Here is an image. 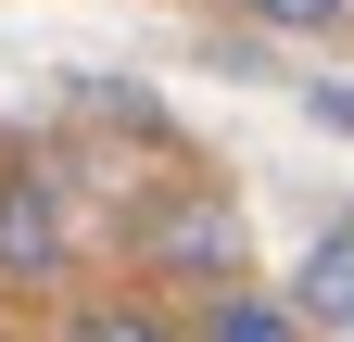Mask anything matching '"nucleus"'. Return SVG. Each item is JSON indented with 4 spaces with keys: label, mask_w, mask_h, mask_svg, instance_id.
Wrapping results in <instances>:
<instances>
[{
    "label": "nucleus",
    "mask_w": 354,
    "mask_h": 342,
    "mask_svg": "<svg viewBox=\"0 0 354 342\" xmlns=\"http://www.w3.org/2000/svg\"><path fill=\"white\" fill-rule=\"evenodd\" d=\"M127 253H140V279H177V291H241L253 279V241H241V203L215 178H165L140 203V228H127Z\"/></svg>",
    "instance_id": "obj_1"
},
{
    "label": "nucleus",
    "mask_w": 354,
    "mask_h": 342,
    "mask_svg": "<svg viewBox=\"0 0 354 342\" xmlns=\"http://www.w3.org/2000/svg\"><path fill=\"white\" fill-rule=\"evenodd\" d=\"M76 279V203L38 152H0V291H64Z\"/></svg>",
    "instance_id": "obj_2"
},
{
    "label": "nucleus",
    "mask_w": 354,
    "mask_h": 342,
    "mask_svg": "<svg viewBox=\"0 0 354 342\" xmlns=\"http://www.w3.org/2000/svg\"><path fill=\"white\" fill-rule=\"evenodd\" d=\"M291 317L317 330V342H354V216L317 228V253L291 267Z\"/></svg>",
    "instance_id": "obj_3"
},
{
    "label": "nucleus",
    "mask_w": 354,
    "mask_h": 342,
    "mask_svg": "<svg viewBox=\"0 0 354 342\" xmlns=\"http://www.w3.org/2000/svg\"><path fill=\"white\" fill-rule=\"evenodd\" d=\"M190 342H317V330L291 317V291H215Z\"/></svg>",
    "instance_id": "obj_4"
},
{
    "label": "nucleus",
    "mask_w": 354,
    "mask_h": 342,
    "mask_svg": "<svg viewBox=\"0 0 354 342\" xmlns=\"http://www.w3.org/2000/svg\"><path fill=\"white\" fill-rule=\"evenodd\" d=\"M64 342H190V330H177L165 305H140V291H114V305H76Z\"/></svg>",
    "instance_id": "obj_5"
},
{
    "label": "nucleus",
    "mask_w": 354,
    "mask_h": 342,
    "mask_svg": "<svg viewBox=\"0 0 354 342\" xmlns=\"http://www.w3.org/2000/svg\"><path fill=\"white\" fill-rule=\"evenodd\" d=\"M228 13L266 38H354V0H228Z\"/></svg>",
    "instance_id": "obj_6"
},
{
    "label": "nucleus",
    "mask_w": 354,
    "mask_h": 342,
    "mask_svg": "<svg viewBox=\"0 0 354 342\" xmlns=\"http://www.w3.org/2000/svg\"><path fill=\"white\" fill-rule=\"evenodd\" d=\"M317 127H342V140H354V89H317Z\"/></svg>",
    "instance_id": "obj_7"
}]
</instances>
